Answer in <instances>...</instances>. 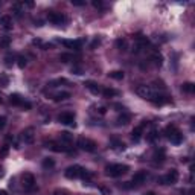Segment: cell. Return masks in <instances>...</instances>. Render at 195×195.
<instances>
[{
  "mask_svg": "<svg viewBox=\"0 0 195 195\" xmlns=\"http://www.w3.org/2000/svg\"><path fill=\"white\" fill-rule=\"evenodd\" d=\"M130 171L128 165H122V163H115V165H108L105 166V174L110 177H121Z\"/></svg>",
  "mask_w": 195,
  "mask_h": 195,
  "instance_id": "1",
  "label": "cell"
},
{
  "mask_svg": "<svg viewBox=\"0 0 195 195\" xmlns=\"http://www.w3.org/2000/svg\"><path fill=\"white\" fill-rule=\"evenodd\" d=\"M165 133H166V137L169 139V142L174 143V145H180L183 142V134L177 130L175 125H168L166 130H165Z\"/></svg>",
  "mask_w": 195,
  "mask_h": 195,
  "instance_id": "2",
  "label": "cell"
},
{
  "mask_svg": "<svg viewBox=\"0 0 195 195\" xmlns=\"http://www.w3.org/2000/svg\"><path fill=\"white\" fill-rule=\"evenodd\" d=\"M78 146H80L82 151H85V152H95V151H96V143L87 137L78 139Z\"/></svg>",
  "mask_w": 195,
  "mask_h": 195,
  "instance_id": "3",
  "label": "cell"
},
{
  "mask_svg": "<svg viewBox=\"0 0 195 195\" xmlns=\"http://www.w3.org/2000/svg\"><path fill=\"white\" fill-rule=\"evenodd\" d=\"M177 180H178V172H177V169H171L165 177H159L157 182L160 184H174V183H177Z\"/></svg>",
  "mask_w": 195,
  "mask_h": 195,
  "instance_id": "4",
  "label": "cell"
},
{
  "mask_svg": "<svg viewBox=\"0 0 195 195\" xmlns=\"http://www.w3.org/2000/svg\"><path fill=\"white\" fill-rule=\"evenodd\" d=\"M47 20H49V22H50L52 24L61 26V24L66 22V17H64V14H61V12L49 11V12H47Z\"/></svg>",
  "mask_w": 195,
  "mask_h": 195,
  "instance_id": "5",
  "label": "cell"
},
{
  "mask_svg": "<svg viewBox=\"0 0 195 195\" xmlns=\"http://www.w3.org/2000/svg\"><path fill=\"white\" fill-rule=\"evenodd\" d=\"M82 169H84V168L80 166V165H72V166H69V168L64 171V175H66L67 178H70V180H73V178H80Z\"/></svg>",
  "mask_w": 195,
  "mask_h": 195,
  "instance_id": "6",
  "label": "cell"
},
{
  "mask_svg": "<svg viewBox=\"0 0 195 195\" xmlns=\"http://www.w3.org/2000/svg\"><path fill=\"white\" fill-rule=\"evenodd\" d=\"M136 93H137L140 98L148 99V101H151V98L154 96V90L149 85H139L137 89H136Z\"/></svg>",
  "mask_w": 195,
  "mask_h": 195,
  "instance_id": "7",
  "label": "cell"
},
{
  "mask_svg": "<svg viewBox=\"0 0 195 195\" xmlns=\"http://www.w3.org/2000/svg\"><path fill=\"white\" fill-rule=\"evenodd\" d=\"M23 187L26 191H35V177L32 174H23Z\"/></svg>",
  "mask_w": 195,
  "mask_h": 195,
  "instance_id": "8",
  "label": "cell"
},
{
  "mask_svg": "<svg viewBox=\"0 0 195 195\" xmlns=\"http://www.w3.org/2000/svg\"><path fill=\"white\" fill-rule=\"evenodd\" d=\"M58 121H59L61 124H64V125L75 126V116H73V113H69V111L61 113V115L58 116Z\"/></svg>",
  "mask_w": 195,
  "mask_h": 195,
  "instance_id": "9",
  "label": "cell"
},
{
  "mask_svg": "<svg viewBox=\"0 0 195 195\" xmlns=\"http://www.w3.org/2000/svg\"><path fill=\"white\" fill-rule=\"evenodd\" d=\"M20 137L23 140L24 143H28V145H31V143H34V128H26L22 131V134H20Z\"/></svg>",
  "mask_w": 195,
  "mask_h": 195,
  "instance_id": "10",
  "label": "cell"
},
{
  "mask_svg": "<svg viewBox=\"0 0 195 195\" xmlns=\"http://www.w3.org/2000/svg\"><path fill=\"white\" fill-rule=\"evenodd\" d=\"M59 41L67 49H73V50H80L82 47V41H80V40H59Z\"/></svg>",
  "mask_w": 195,
  "mask_h": 195,
  "instance_id": "11",
  "label": "cell"
},
{
  "mask_svg": "<svg viewBox=\"0 0 195 195\" xmlns=\"http://www.w3.org/2000/svg\"><path fill=\"white\" fill-rule=\"evenodd\" d=\"M84 85L93 93V95H99V93L102 92V89H101V85L98 84V82H95V81H84Z\"/></svg>",
  "mask_w": 195,
  "mask_h": 195,
  "instance_id": "12",
  "label": "cell"
},
{
  "mask_svg": "<svg viewBox=\"0 0 195 195\" xmlns=\"http://www.w3.org/2000/svg\"><path fill=\"white\" fill-rule=\"evenodd\" d=\"M145 125H148V121H143V124H142V125L136 126V128L133 130V133H131V137H133V140H134V142H137L139 139L142 137V133H143V128H145Z\"/></svg>",
  "mask_w": 195,
  "mask_h": 195,
  "instance_id": "13",
  "label": "cell"
},
{
  "mask_svg": "<svg viewBox=\"0 0 195 195\" xmlns=\"http://www.w3.org/2000/svg\"><path fill=\"white\" fill-rule=\"evenodd\" d=\"M0 28H2L3 31H11L12 29V18L9 15L0 17Z\"/></svg>",
  "mask_w": 195,
  "mask_h": 195,
  "instance_id": "14",
  "label": "cell"
},
{
  "mask_svg": "<svg viewBox=\"0 0 195 195\" xmlns=\"http://www.w3.org/2000/svg\"><path fill=\"white\" fill-rule=\"evenodd\" d=\"M151 102L154 105H163V104L169 102V98L165 96V95H159V93H154V96L151 98Z\"/></svg>",
  "mask_w": 195,
  "mask_h": 195,
  "instance_id": "15",
  "label": "cell"
},
{
  "mask_svg": "<svg viewBox=\"0 0 195 195\" xmlns=\"http://www.w3.org/2000/svg\"><path fill=\"white\" fill-rule=\"evenodd\" d=\"M44 146L47 149H50V151H55V152H63V151H67V146H59L58 143L55 142H46L44 143Z\"/></svg>",
  "mask_w": 195,
  "mask_h": 195,
  "instance_id": "16",
  "label": "cell"
},
{
  "mask_svg": "<svg viewBox=\"0 0 195 195\" xmlns=\"http://www.w3.org/2000/svg\"><path fill=\"white\" fill-rule=\"evenodd\" d=\"M146 177H148V174L145 171H139L134 174V177H133V183L134 184H140V183H143L145 180H146Z\"/></svg>",
  "mask_w": 195,
  "mask_h": 195,
  "instance_id": "17",
  "label": "cell"
},
{
  "mask_svg": "<svg viewBox=\"0 0 195 195\" xmlns=\"http://www.w3.org/2000/svg\"><path fill=\"white\" fill-rule=\"evenodd\" d=\"M9 102L12 105H15V107H22V104L24 102V99L20 96V95H17V93H12L11 96H9Z\"/></svg>",
  "mask_w": 195,
  "mask_h": 195,
  "instance_id": "18",
  "label": "cell"
},
{
  "mask_svg": "<svg viewBox=\"0 0 195 195\" xmlns=\"http://www.w3.org/2000/svg\"><path fill=\"white\" fill-rule=\"evenodd\" d=\"M151 61H152V64H154V66L160 67L162 64H163V57H162V54H159V52H154V54H152V57H151Z\"/></svg>",
  "mask_w": 195,
  "mask_h": 195,
  "instance_id": "19",
  "label": "cell"
},
{
  "mask_svg": "<svg viewBox=\"0 0 195 195\" xmlns=\"http://www.w3.org/2000/svg\"><path fill=\"white\" fill-rule=\"evenodd\" d=\"M182 92L187 93V95H192L195 92V85L192 82H184V84H182Z\"/></svg>",
  "mask_w": 195,
  "mask_h": 195,
  "instance_id": "20",
  "label": "cell"
},
{
  "mask_svg": "<svg viewBox=\"0 0 195 195\" xmlns=\"http://www.w3.org/2000/svg\"><path fill=\"white\" fill-rule=\"evenodd\" d=\"M124 72L122 70H113V72H110L108 73V78H111V80H116V81H121L124 80Z\"/></svg>",
  "mask_w": 195,
  "mask_h": 195,
  "instance_id": "21",
  "label": "cell"
},
{
  "mask_svg": "<svg viewBox=\"0 0 195 195\" xmlns=\"http://www.w3.org/2000/svg\"><path fill=\"white\" fill-rule=\"evenodd\" d=\"M116 47L119 49V50H122V52H125L126 47H128V43H126L125 38H117L116 40Z\"/></svg>",
  "mask_w": 195,
  "mask_h": 195,
  "instance_id": "22",
  "label": "cell"
},
{
  "mask_svg": "<svg viewBox=\"0 0 195 195\" xmlns=\"http://www.w3.org/2000/svg\"><path fill=\"white\" fill-rule=\"evenodd\" d=\"M69 98H70L69 92H59V93H57V95L54 96V101L59 102V101H66V99H69Z\"/></svg>",
  "mask_w": 195,
  "mask_h": 195,
  "instance_id": "23",
  "label": "cell"
},
{
  "mask_svg": "<svg viewBox=\"0 0 195 195\" xmlns=\"http://www.w3.org/2000/svg\"><path fill=\"white\" fill-rule=\"evenodd\" d=\"M130 121H131V115L130 113H122V116L117 119V124L119 125H126Z\"/></svg>",
  "mask_w": 195,
  "mask_h": 195,
  "instance_id": "24",
  "label": "cell"
},
{
  "mask_svg": "<svg viewBox=\"0 0 195 195\" xmlns=\"http://www.w3.org/2000/svg\"><path fill=\"white\" fill-rule=\"evenodd\" d=\"M101 93H102L104 98H113V96H116V95H117V90L107 87V89H102V92H101Z\"/></svg>",
  "mask_w": 195,
  "mask_h": 195,
  "instance_id": "25",
  "label": "cell"
},
{
  "mask_svg": "<svg viewBox=\"0 0 195 195\" xmlns=\"http://www.w3.org/2000/svg\"><path fill=\"white\" fill-rule=\"evenodd\" d=\"M22 6H23V5H22V3H14V5H12V12H14V15H15V17H18V18H20V17H22Z\"/></svg>",
  "mask_w": 195,
  "mask_h": 195,
  "instance_id": "26",
  "label": "cell"
},
{
  "mask_svg": "<svg viewBox=\"0 0 195 195\" xmlns=\"http://www.w3.org/2000/svg\"><path fill=\"white\" fill-rule=\"evenodd\" d=\"M59 136H61V140L66 142V143H70V142L73 140V134H70V133H67V131H63Z\"/></svg>",
  "mask_w": 195,
  "mask_h": 195,
  "instance_id": "27",
  "label": "cell"
},
{
  "mask_svg": "<svg viewBox=\"0 0 195 195\" xmlns=\"http://www.w3.org/2000/svg\"><path fill=\"white\" fill-rule=\"evenodd\" d=\"M54 166H55V160H54V159H50V157H46V159L43 160V168H44V169L54 168Z\"/></svg>",
  "mask_w": 195,
  "mask_h": 195,
  "instance_id": "28",
  "label": "cell"
},
{
  "mask_svg": "<svg viewBox=\"0 0 195 195\" xmlns=\"http://www.w3.org/2000/svg\"><path fill=\"white\" fill-rule=\"evenodd\" d=\"M26 64H28V59H26V57H23V55L17 57V66H18L20 69H24V67H26Z\"/></svg>",
  "mask_w": 195,
  "mask_h": 195,
  "instance_id": "29",
  "label": "cell"
},
{
  "mask_svg": "<svg viewBox=\"0 0 195 195\" xmlns=\"http://www.w3.org/2000/svg\"><path fill=\"white\" fill-rule=\"evenodd\" d=\"M154 160L156 162H163L165 160V151H163V149H160V152H159V151L154 152Z\"/></svg>",
  "mask_w": 195,
  "mask_h": 195,
  "instance_id": "30",
  "label": "cell"
},
{
  "mask_svg": "<svg viewBox=\"0 0 195 195\" xmlns=\"http://www.w3.org/2000/svg\"><path fill=\"white\" fill-rule=\"evenodd\" d=\"M157 137H159V131H157V130H151L146 139H148L149 142H154V140H156Z\"/></svg>",
  "mask_w": 195,
  "mask_h": 195,
  "instance_id": "31",
  "label": "cell"
},
{
  "mask_svg": "<svg viewBox=\"0 0 195 195\" xmlns=\"http://www.w3.org/2000/svg\"><path fill=\"white\" fill-rule=\"evenodd\" d=\"M8 82H9V78L2 73V75H0V85H2V87H8Z\"/></svg>",
  "mask_w": 195,
  "mask_h": 195,
  "instance_id": "32",
  "label": "cell"
},
{
  "mask_svg": "<svg viewBox=\"0 0 195 195\" xmlns=\"http://www.w3.org/2000/svg\"><path fill=\"white\" fill-rule=\"evenodd\" d=\"M59 59H61L63 63H69V61L73 59V57H72L70 54H61V55H59Z\"/></svg>",
  "mask_w": 195,
  "mask_h": 195,
  "instance_id": "33",
  "label": "cell"
},
{
  "mask_svg": "<svg viewBox=\"0 0 195 195\" xmlns=\"http://www.w3.org/2000/svg\"><path fill=\"white\" fill-rule=\"evenodd\" d=\"M81 177L84 178V180H90L93 177V174L90 171H87V169H82V172H81Z\"/></svg>",
  "mask_w": 195,
  "mask_h": 195,
  "instance_id": "34",
  "label": "cell"
},
{
  "mask_svg": "<svg viewBox=\"0 0 195 195\" xmlns=\"http://www.w3.org/2000/svg\"><path fill=\"white\" fill-rule=\"evenodd\" d=\"M12 64H14V57H12V55H6V57H5V66H6V67H11Z\"/></svg>",
  "mask_w": 195,
  "mask_h": 195,
  "instance_id": "35",
  "label": "cell"
},
{
  "mask_svg": "<svg viewBox=\"0 0 195 195\" xmlns=\"http://www.w3.org/2000/svg\"><path fill=\"white\" fill-rule=\"evenodd\" d=\"M8 152H9V146H8V145L2 146V149H0V157H6Z\"/></svg>",
  "mask_w": 195,
  "mask_h": 195,
  "instance_id": "36",
  "label": "cell"
},
{
  "mask_svg": "<svg viewBox=\"0 0 195 195\" xmlns=\"http://www.w3.org/2000/svg\"><path fill=\"white\" fill-rule=\"evenodd\" d=\"M113 148L116 149H125V143H122V142H117V140H113Z\"/></svg>",
  "mask_w": 195,
  "mask_h": 195,
  "instance_id": "37",
  "label": "cell"
},
{
  "mask_svg": "<svg viewBox=\"0 0 195 195\" xmlns=\"http://www.w3.org/2000/svg\"><path fill=\"white\" fill-rule=\"evenodd\" d=\"M92 5L95 6V8H98V9H101V8L104 6L102 0H93V2H92Z\"/></svg>",
  "mask_w": 195,
  "mask_h": 195,
  "instance_id": "38",
  "label": "cell"
},
{
  "mask_svg": "<svg viewBox=\"0 0 195 195\" xmlns=\"http://www.w3.org/2000/svg\"><path fill=\"white\" fill-rule=\"evenodd\" d=\"M72 5L73 6H84L85 2H82V0H72Z\"/></svg>",
  "mask_w": 195,
  "mask_h": 195,
  "instance_id": "39",
  "label": "cell"
},
{
  "mask_svg": "<svg viewBox=\"0 0 195 195\" xmlns=\"http://www.w3.org/2000/svg\"><path fill=\"white\" fill-rule=\"evenodd\" d=\"M6 125V117L5 116H0V130H3Z\"/></svg>",
  "mask_w": 195,
  "mask_h": 195,
  "instance_id": "40",
  "label": "cell"
},
{
  "mask_svg": "<svg viewBox=\"0 0 195 195\" xmlns=\"http://www.w3.org/2000/svg\"><path fill=\"white\" fill-rule=\"evenodd\" d=\"M31 107H32V105H31L29 101H24V102L22 104V108H23V110H31Z\"/></svg>",
  "mask_w": 195,
  "mask_h": 195,
  "instance_id": "41",
  "label": "cell"
},
{
  "mask_svg": "<svg viewBox=\"0 0 195 195\" xmlns=\"http://www.w3.org/2000/svg\"><path fill=\"white\" fill-rule=\"evenodd\" d=\"M115 108H117V111H122V113H125V107L124 105H121V104H115Z\"/></svg>",
  "mask_w": 195,
  "mask_h": 195,
  "instance_id": "42",
  "label": "cell"
},
{
  "mask_svg": "<svg viewBox=\"0 0 195 195\" xmlns=\"http://www.w3.org/2000/svg\"><path fill=\"white\" fill-rule=\"evenodd\" d=\"M96 111H98L99 115H105V113H107V108H105V107H98Z\"/></svg>",
  "mask_w": 195,
  "mask_h": 195,
  "instance_id": "43",
  "label": "cell"
},
{
  "mask_svg": "<svg viewBox=\"0 0 195 195\" xmlns=\"http://www.w3.org/2000/svg\"><path fill=\"white\" fill-rule=\"evenodd\" d=\"M99 44H101V40H99V38H96V40H95V41L92 43V46H90V47H92V49H95V47L99 46Z\"/></svg>",
  "mask_w": 195,
  "mask_h": 195,
  "instance_id": "44",
  "label": "cell"
},
{
  "mask_svg": "<svg viewBox=\"0 0 195 195\" xmlns=\"http://www.w3.org/2000/svg\"><path fill=\"white\" fill-rule=\"evenodd\" d=\"M22 5H23V6H28V8H32V6H34V2H23Z\"/></svg>",
  "mask_w": 195,
  "mask_h": 195,
  "instance_id": "45",
  "label": "cell"
},
{
  "mask_svg": "<svg viewBox=\"0 0 195 195\" xmlns=\"http://www.w3.org/2000/svg\"><path fill=\"white\" fill-rule=\"evenodd\" d=\"M0 44H2V46H8V44H9V38H5V40H2V41H0Z\"/></svg>",
  "mask_w": 195,
  "mask_h": 195,
  "instance_id": "46",
  "label": "cell"
},
{
  "mask_svg": "<svg viewBox=\"0 0 195 195\" xmlns=\"http://www.w3.org/2000/svg\"><path fill=\"white\" fill-rule=\"evenodd\" d=\"M72 72H75L76 75H81V73H82V70H81V67H73V69H72Z\"/></svg>",
  "mask_w": 195,
  "mask_h": 195,
  "instance_id": "47",
  "label": "cell"
},
{
  "mask_svg": "<svg viewBox=\"0 0 195 195\" xmlns=\"http://www.w3.org/2000/svg\"><path fill=\"white\" fill-rule=\"evenodd\" d=\"M54 195H67V192H66V191H59V189H58V191H55V194Z\"/></svg>",
  "mask_w": 195,
  "mask_h": 195,
  "instance_id": "48",
  "label": "cell"
},
{
  "mask_svg": "<svg viewBox=\"0 0 195 195\" xmlns=\"http://www.w3.org/2000/svg\"><path fill=\"white\" fill-rule=\"evenodd\" d=\"M101 192H102L104 195H110V191H108L107 187H101Z\"/></svg>",
  "mask_w": 195,
  "mask_h": 195,
  "instance_id": "49",
  "label": "cell"
},
{
  "mask_svg": "<svg viewBox=\"0 0 195 195\" xmlns=\"http://www.w3.org/2000/svg\"><path fill=\"white\" fill-rule=\"evenodd\" d=\"M32 44H35V46H37V44H38V46H41L43 43H41V40H38V38H37V40H34V41H32Z\"/></svg>",
  "mask_w": 195,
  "mask_h": 195,
  "instance_id": "50",
  "label": "cell"
},
{
  "mask_svg": "<svg viewBox=\"0 0 195 195\" xmlns=\"http://www.w3.org/2000/svg\"><path fill=\"white\" fill-rule=\"evenodd\" d=\"M3 175H5V171H3V169H2V168H0V178H2V177H3Z\"/></svg>",
  "mask_w": 195,
  "mask_h": 195,
  "instance_id": "51",
  "label": "cell"
},
{
  "mask_svg": "<svg viewBox=\"0 0 195 195\" xmlns=\"http://www.w3.org/2000/svg\"><path fill=\"white\" fill-rule=\"evenodd\" d=\"M0 195H8V194H6L5 191H2V192H0Z\"/></svg>",
  "mask_w": 195,
  "mask_h": 195,
  "instance_id": "52",
  "label": "cell"
},
{
  "mask_svg": "<svg viewBox=\"0 0 195 195\" xmlns=\"http://www.w3.org/2000/svg\"><path fill=\"white\" fill-rule=\"evenodd\" d=\"M145 195H156L154 192H148V194H145Z\"/></svg>",
  "mask_w": 195,
  "mask_h": 195,
  "instance_id": "53",
  "label": "cell"
},
{
  "mask_svg": "<svg viewBox=\"0 0 195 195\" xmlns=\"http://www.w3.org/2000/svg\"><path fill=\"white\" fill-rule=\"evenodd\" d=\"M2 102H3V99H2V96H0V104H2Z\"/></svg>",
  "mask_w": 195,
  "mask_h": 195,
  "instance_id": "54",
  "label": "cell"
}]
</instances>
